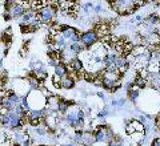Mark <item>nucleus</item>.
Instances as JSON below:
<instances>
[{"label": "nucleus", "instance_id": "nucleus-1", "mask_svg": "<svg viewBox=\"0 0 160 146\" xmlns=\"http://www.w3.org/2000/svg\"><path fill=\"white\" fill-rule=\"evenodd\" d=\"M27 101L31 110H43L47 106V97L40 90H31L27 96Z\"/></svg>", "mask_w": 160, "mask_h": 146}, {"label": "nucleus", "instance_id": "nucleus-2", "mask_svg": "<svg viewBox=\"0 0 160 146\" xmlns=\"http://www.w3.org/2000/svg\"><path fill=\"white\" fill-rule=\"evenodd\" d=\"M82 44L86 47V49L92 48L95 44H98L99 41V35L95 29H88L86 32H82V39H80Z\"/></svg>", "mask_w": 160, "mask_h": 146}, {"label": "nucleus", "instance_id": "nucleus-3", "mask_svg": "<svg viewBox=\"0 0 160 146\" xmlns=\"http://www.w3.org/2000/svg\"><path fill=\"white\" fill-rule=\"evenodd\" d=\"M13 90L15 93H19L22 94V97L24 96H28L29 94V90H31V87H29V82H28V78L24 80V78H18V80H13Z\"/></svg>", "mask_w": 160, "mask_h": 146}, {"label": "nucleus", "instance_id": "nucleus-4", "mask_svg": "<svg viewBox=\"0 0 160 146\" xmlns=\"http://www.w3.org/2000/svg\"><path fill=\"white\" fill-rule=\"evenodd\" d=\"M11 16L13 19H18V17H22L24 13H26V8H24L22 6V2H16V4H15V7L11 9Z\"/></svg>", "mask_w": 160, "mask_h": 146}, {"label": "nucleus", "instance_id": "nucleus-5", "mask_svg": "<svg viewBox=\"0 0 160 146\" xmlns=\"http://www.w3.org/2000/svg\"><path fill=\"white\" fill-rule=\"evenodd\" d=\"M55 74L56 76H59L60 78H64V77H67L68 74H69V69H68V65L66 64H63V63H60L56 68H55Z\"/></svg>", "mask_w": 160, "mask_h": 146}, {"label": "nucleus", "instance_id": "nucleus-6", "mask_svg": "<svg viewBox=\"0 0 160 146\" xmlns=\"http://www.w3.org/2000/svg\"><path fill=\"white\" fill-rule=\"evenodd\" d=\"M69 69V72H80V70H83L84 69V64H83V61L82 60H79L78 57L76 59H73L71 63H69V67H68Z\"/></svg>", "mask_w": 160, "mask_h": 146}, {"label": "nucleus", "instance_id": "nucleus-7", "mask_svg": "<svg viewBox=\"0 0 160 146\" xmlns=\"http://www.w3.org/2000/svg\"><path fill=\"white\" fill-rule=\"evenodd\" d=\"M147 53H148V48L143 44H139V45H136V47H133V51H132L131 56L139 57V56H144V54H147Z\"/></svg>", "mask_w": 160, "mask_h": 146}, {"label": "nucleus", "instance_id": "nucleus-8", "mask_svg": "<svg viewBox=\"0 0 160 146\" xmlns=\"http://www.w3.org/2000/svg\"><path fill=\"white\" fill-rule=\"evenodd\" d=\"M35 19H36V12H33L32 9H28L22 16V23L20 24H29V23H32Z\"/></svg>", "mask_w": 160, "mask_h": 146}, {"label": "nucleus", "instance_id": "nucleus-9", "mask_svg": "<svg viewBox=\"0 0 160 146\" xmlns=\"http://www.w3.org/2000/svg\"><path fill=\"white\" fill-rule=\"evenodd\" d=\"M127 96H128V100L131 102H136V100L139 98V96H140V89L136 87V85H133V88L127 92Z\"/></svg>", "mask_w": 160, "mask_h": 146}, {"label": "nucleus", "instance_id": "nucleus-10", "mask_svg": "<svg viewBox=\"0 0 160 146\" xmlns=\"http://www.w3.org/2000/svg\"><path fill=\"white\" fill-rule=\"evenodd\" d=\"M69 51H72L75 54H76V56H79L80 53H82L83 51H86V47H84V45L82 44V41L80 43H73V44H69Z\"/></svg>", "mask_w": 160, "mask_h": 146}, {"label": "nucleus", "instance_id": "nucleus-11", "mask_svg": "<svg viewBox=\"0 0 160 146\" xmlns=\"http://www.w3.org/2000/svg\"><path fill=\"white\" fill-rule=\"evenodd\" d=\"M146 21L152 27H156L158 24H160V15L158 13H149L146 17Z\"/></svg>", "mask_w": 160, "mask_h": 146}, {"label": "nucleus", "instance_id": "nucleus-12", "mask_svg": "<svg viewBox=\"0 0 160 146\" xmlns=\"http://www.w3.org/2000/svg\"><path fill=\"white\" fill-rule=\"evenodd\" d=\"M75 87V80L72 78V77H69V76H67V77H64V78H62V88L63 89H72Z\"/></svg>", "mask_w": 160, "mask_h": 146}, {"label": "nucleus", "instance_id": "nucleus-13", "mask_svg": "<svg viewBox=\"0 0 160 146\" xmlns=\"http://www.w3.org/2000/svg\"><path fill=\"white\" fill-rule=\"evenodd\" d=\"M131 124H132V126H133V129H135V132H136V133H144V132H146L144 125L140 122L139 120H131Z\"/></svg>", "mask_w": 160, "mask_h": 146}, {"label": "nucleus", "instance_id": "nucleus-14", "mask_svg": "<svg viewBox=\"0 0 160 146\" xmlns=\"http://www.w3.org/2000/svg\"><path fill=\"white\" fill-rule=\"evenodd\" d=\"M133 84L136 85V87H138L139 89H143V88H146L147 85H148V80L143 78V77H140V76H138V74H136V77H135Z\"/></svg>", "mask_w": 160, "mask_h": 146}, {"label": "nucleus", "instance_id": "nucleus-15", "mask_svg": "<svg viewBox=\"0 0 160 146\" xmlns=\"http://www.w3.org/2000/svg\"><path fill=\"white\" fill-rule=\"evenodd\" d=\"M131 139H132V142H135V144H142L144 139H146V134L144 133H136L135 132L132 135H131Z\"/></svg>", "mask_w": 160, "mask_h": 146}, {"label": "nucleus", "instance_id": "nucleus-16", "mask_svg": "<svg viewBox=\"0 0 160 146\" xmlns=\"http://www.w3.org/2000/svg\"><path fill=\"white\" fill-rule=\"evenodd\" d=\"M33 74H35V77H36L39 81H44V80L47 78V70L44 69V68L38 70V72H33Z\"/></svg>", "mask_w": 160, "mask_h": 146}, {"label": "nucleus", "instance_id": "nucleus-17", "mask_svg": "<svg viewBox=\"0 0 160 146\" xmlns=\"http://www.w3.org/2000/svg\"><path fill=\"white\" fill-rule=\"evenodd\" d=\"M123 145H124V141L122 139L120 135H115L113 141H111V142L108 144V146H123Z\"/></svg>", "mask_w": 160, "mask_h": 146}, {"label": "nucleus", "instance_id": "nucleus-18", "mask_svg": "<svg viewBox=\"0 0 160 146\" xmlns=\"http://www.w3.org/2000/svg\"><path fill=\"white\" fill-rule=\"evenodd\" d=\"M51 81H52V85H53V87L56 88V89L62 88V78H60L59 76H56V74H53V76H52Z\"/></svg>", "mask_w": 160, "mask_h": 146}, {"label": "nucleus", "instance_id": "nucleus-19", "mask_svg": "<svg viewBox=\"0 0 160 146\" xmlns=\"http://www.w3.org/2000/svg\"><path fill=\"white\" fill-rule=\"evenodd\" d=\"M20 31H22V33H31V28H29L28 24H20Z\"/></svg>", "mask_w": 160, "mask_h": 146}, {"label": "nucleus", "instance_id": "nucleus-20", "mask_svg": "<svg viewBox=\"0 0 160 146\" xmlns=\"http://www.w3.org/2000/svg\"><path fill=\"white\" fill-rule=\"evenodd\" d=\"M98 115H99L100 118H104V117H107V115H108V109H107V108H104L103 110H100Z\"/></svg>", "mask_w": 160, "mask_h": 146}, {"label": "nucleus", "instance_id": "nucleus-21", "mask_svg": "<svg viewBox=\"0 0 160 146\" xmlns=\"http://www.w3.org/2000/svg\"><path fill=\"white\" fill-rule=\"evenodd\" d=\"M3 19L6 20V21H8V20H11V19H12V16H11V12H9V11H6V12H4V15H3Z\"/></svg>", "mask_w": 160, "mask_h": 146}, {"label": "nucleus", "instance_id": "nucleus-22", "mask_svg": "<svg viewBox=\"0 0 160 146\" xmlns=\"http://www.w3.org/2000/svg\"><path fill=\"white\" fill-rule=\"evenodd\" d=\"M135 21L143 23L144 21V16H143V15H136V16H135Z\"/></svg>", "mask_w": 160, "mask_h": 146}, {"label": "nucleus", "instance_id": "nucleus-23", "mask_svg": "<svg viewBox=\"0 0 160 146\" xmlns=\"http://www.w3.org/2000/svg\"><path fill=\"white\" fill-rule=\"evenodd\" d=\"M93 11L96 12V13H100V12L103 11V7H102V6H95V7H93Z\"/></svg>", "mask_w": 160, "mask_h": 146}, {"label": "nucleus", "instance_id": "nucleus-24", "mask_svg": "<svg viewBox=\"0 0 160 146\" xmlns=\"http://www.w3.org/2000/svg\"><path fill=\"white\" fill-rule=\"evenodd\" d=\"M92 146H108V144H98L96 142V144H93Z\"/></svg>", "mask_w": 160, "mask_h": 146}, {"label": "nucleus", "instance_id": "nucleus-25", "mask_svg": "<svg viewBox=\"0 0 160 146\" xmlns=\"http://www.w3.org/2000/svg\"><path fill=\"white\" fill-rule=\"evenodd\" d=\"M0 45H2V43H0Z\"/></svg>", "mask_w": 160, "mask_h": 146}]
</instances>
